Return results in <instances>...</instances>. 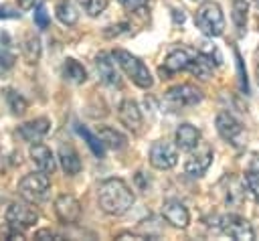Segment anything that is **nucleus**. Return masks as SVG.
<instances>
[{
	"label": "nucleus",
	"instance_id": "nucleus-8",
	"mask_svg": "<svg viewBox=\"0 0 259 241\" xmlns=\"http://www.w3.org/2000/svg\"><path fill=\"white\" fill-rule=\"evenodd\" d=\"M210 164H212V148L208 144H198L196 148L190 150V156L184 162V172L192 178H198L208 170Z\"/></svg>",
	"mask_w": 259,
	"mask_h": 241
},
{
	"label": "nucleus",
	"instance_id": "nucleus-31",
	"mask_svg": "<svg viewBox=\"0 0 259 241\" xmlns=\"http://www.w3.org/2000/svg\"><path fill=\"white\" fill-rule=\"evenodd\" d=\"M34 239H38V241H61L63 235L57 233V231H51V229H40V231L34 233Z\"/></svg>",
	"mask_w": 259,
	"mask_h": 241
},
{
	"label": "nucleus",
	"instance_id": "nucleus-4",
	"mask_svg": "<svg viewBox=\"0 0 259 241\" xmlns=\"http://www.w3.org/2000/svg\"><path fill=\"white\" fill-rule=\"evenodd\" d=\"M51 192V180L45 172H30L18 182V194L28 203H42Z\"/></svg>",
	"mask_w": 259,
	"mask_h": 241
},
{
	"label": "nucleus",
	"instance_id": "nucleus-19",
	"mask_svg": "<svg viewBox=\"0 0 259 241\" xmlns=\"http://www.w3.org/2000/svg\"><path fill=\"white\" fill-rule=\"evenodd\" d=\"M243 188L247 190V194L259 203V154H253L251 156V162H249V168L243 176Z\"/></svg>",
	"mask_w": 259,
	"mask_h": 241
},
{
	"label": "nucleus",
	"instance_id": "nucleus-26",
	"mask_svg": "<svg viewBox=\"0 0 259 241\" xmlns=\"http://www.w3.org/2000/svg\"><path fill=\"white\" fill-rule=\"evenodd\" d=\"M40 51H42V47H40V41H38V36H26V41H24V45H22V55H24V59L28 61V63H36L38 59H40Z\"/></svg>",
	"mask_w": 259,
	"mask_h": 241
},
{
	"label": "nucleus",
	"instance_id": "nucleus-30",
	"mask_svg": "<svg viewBox=\"0 0 259 241\" xmlns=\"http://www.w3.org/2000/svg\"><path fill=\"white\" fill-rule=\"evenodd\" d=\"M49 22H51V18H49L47 8H45L42 4H38V6H36V10H34V24H36L38 28H47V26H49Z\"/></svg>",
	"mask_w": 259,
	"mask_h": 241
},
{
	"label": "nucleus",
	"instance_id": "nucleus-1",
	"mask_svg": "<svg viewBox=\"0 0 259 241\" xmlns=\"http://www.w3.org/2000/svg\"><path fill=\"white\" fill-rule=\"evenodd\" d=\"M97 200L107 215H123L134 205V192L121 178H105L97 188Z\"/></svg>",
	"mask_w": 259,
	"mask_h": 241
},
{
	"label": "nucleus",
	"instance_id": "nucleus-2",
	"mask_svg": "<svg viewBox=\"0 0 259 241\" xmlns=\"http://www.w3.org/2000/svg\"><path fill=\"white\" fill-rule=\"evenodd\" d=\"M111 55H113V59L117 61V65L121 67V71H123L138 87H142V89H150V87H152V83H154L152 73H150V69H148L138 57H134L132 53H127V51H123V49H115Z\"/></svg>",
	"mask_w": 259,
	"mask_h": 241
},
{
	"label": "nucleus",
	"instance_id": "nucleus-7",
	"mask_svg": "<svg viewBox=\"0 0 259 241\" xmlns=\"http://www.w3.org/2000/svg\"><path fill=\"white\" fill-rule=\"evenodd\" d=\"M178 162V146L166 142V140H158L150 146V164L158 170H170L172 166H176Z\"/></svg>",
	"mask_w": 259,
	"mask_h": 241
},
{
	"label": "nucleus",
	"instance_id": "nucleus-15",
	"mask_svg": "<svg viewBox=\"0 0 259 241\" xmlns=\"http://www.w3.org/2000/svg\"><path fill=\"white\" fill-rule=\"evenodd\" d=\"M111 59H113V55L109 57V55L101 53V55L95 59V67H97L99 79H101L105 85H109V87H119V85H121V77H119V71H117V67H115L117 61H111Z\"/></svg>",
	"mask_w": 259,
	"mask_h": 241
},
{
	"label": "nucleus",
	"instance_id": "nucleus-9",
	"mask_svg": "<svg viewBox=\"0 0 259 241\" xmlns=\"http://www.w3.org/2000/svg\"><path fill=\"white\" fill-rule=\"evenodd\" d=\"M219 227L231 239H237V241H251V239H255V231H253L251 223L247 219L239 217V215H225V217H221Z\"/></svg>",
	"mask_w": 259,
	"mask_h": 241
},
{
	"label": "nucleus",
	"instance_id": "nucleus-22",
	"mask_svg": "<svg viewBox=\"0 0 259 241\" xmlns=\"http://www.w3.org/2000/svg\"><path fill=\"white\" fill-rule=\"evenodd\" d=\"M186 71H190V73L196 75L198 79H208L210 73H212V61H210L208 57H204L202 53H196V55L192 57V61H190V65H188Z\"/></svg>",
	"mask_w": 259,
	"mask_h": 241
},
{
	"label": "nucleus",
	"instance_id": "nucleus-18",
	"mask_svg": "<svg viewBox=\"0 0 259 241\" xmlns=\"http://www.w3.org/2000/svg\"><path fill=\"white\" fill-rule=\"evenodd\" d=\"M174 140H176V146L180 150H186L190 152L192 148H196L200 144V132L198 128L190 126V124H180L176 128V134H174Z\"/></svg>",
	"mask_w": 259,
	"mask_h": 241
},
{
	"label": "nucleus",
	"instance_id": "nucleus-25",
	"mask_svg": "<svg viewBox=\"0 0 259 241\" xmlns=\"http://www.w3.org/2000/svg\"><path fill=\"white\" fill-rule=\"evenodd\" d=\"M75 130H77V134L87 142V146L91 148V152H93L97 158H103V142L99 140V136H97V134H91L85 126H79V124L75 126Z\"/></svg>",
	"mask_w": 259,
	"mask_h": 241
},
{
	"label": "nucleus",
	"instance_id": "nucleus-33",
	"mask_svg": "<svg viewBox=\"0 0 259 241\" xmlns=\"http://www.w3.org/2000/svg\"><path fill=\"white\" fill-rule=\"evenodd\" d=\"M12 67V57L6 53H0V77L8 73V69Z\"/></svg>",
	"mask_w": 259,
	"mask_h": 241
},
{
	"label": "nucleus",
	"instance_id": "nucleus-11",
	"mask_svg": "<svg viewBox=\"0 0 259 241\" xmlns=\"http://www.w3.org/2000/svg\"><path fill=\"white\" fill-rule=\"evenodd\" d=\"M194 55L196 53H192L188 49H174L172 53H168V57L164 59V65L160 67L162 79H166V77H170V75H174L178 71L188 69V65H190V61H192Z\"/></svg>",
	"mask_w": 259,
	"mask_h": 241
},
{
	"label": "nucleus",
	"instance_id": "nucleus-37",
	"mask_svg": "<svg viewBox=\"0 0 259 241\" xmlns=\"http://www.w3.org/2000/svg\"><path fill=\"white\" fill-rule=\"evenodd\" d=\"M257 75H259V65H257Z\"/></svg>",
	"mask_w": 259,
	"mask_h": 241
},
{
	"label": "nucleus",
	"instance_id": "nucleus-35",
	"mask_svg": "<svg viewBox=\"0 0 259 241\" xmlns=\"http://www.w3.org/2000/svg\"><path fill=\"white\" fill-rule=\"evenodd\" d=\"M34 2H36V0H18V6H20L22 10H30V8L34 6Z\"/></svg>",
	"mask_w": 259,
	"mask_h": 241
},
{
	"label": "nucleus",
	"instance_id": "nucleus-10",
	"mask_svg": "<svg viewBox=\"0 0 259 241\" xmlns=\"http://www.w3.org/2000/svg\"><path fill=\"white\" fill-rule=\"evenodd\" d=\"M6 223L18 229H28L38 221V213L30 207V203H12L6 209Z\"/></svg>",
	"mask_w": 259,
	"mask_h": 241
},
{
	"label": "nucleus",
	"instance_id": "nucleus-14",
	"mask_svg": "<svg viewBox=\"0 0 259 241\" xmlns=\"http://www.w3.org/2000/svg\"><path fill=\"white\" fill-rule=\"evenodd\" d=\"M49 130H51V122H49L47 117H36V119H30V122L18 126L16 134H18L24 142L34 144V142H40V140L49 134Z\"/></svg>",
	"mask_w": 259,
	"mask_h": 241
},
{
	"label": "nucleus",
	"instance_id": "nucleus-17",
	"mask_svg": "<svg viewBox=\"0 0 259 241\" xmlns=\"http://www.w3.org/2000/svg\"><path fill=\"white\" fill-rule=\"evenodd\" d=\"M30 158H32L34 166H36L40 172H45V174H53L55 168H57L55 156H53V152H51L45 144L34 142V144L30 146Z\"/></svg>",
	"mask_w": 259,
	"mask_h": 241
},
{
	"label": "nucleus",
	"instance_id": "nucleus-12",
	"mask_svg": "<svg viewBox=\"0 0 259 241\" xmlns=\"http://www.w3.org/2000/svg\"><path fill=\"white\" fill-rule=\"evenodd\" d=\"M162 215H164V219H166L172 227H178V229H186L188 223H190V213H188V209H186L180 200H176V198L164 200V205H162Z\"/></svg>",
	"mask_w": 259,
	"mask_h": 241
},
{
	"label": "nucleus",
	"instance_id": "nucleus-32",
	"mask_svg": "<svg viewBox=\"0 0 259 241\" xmlns=\"http://www.w3.org/2000/svg\"><path fill=\"white\" fill-rule=\"evenodd\" d=\"M119 4L123 8H127V10H140V8H144L148 4V0H119Z\"/></svg>",
	"mask_w": 259,
	"mask_h": 241
},
{
	"label": "nucleus",
	"instance_id": "nucleus-6",
	"mask_svg": "<svg viewBox=\"0 0 259 241\" xmlns=\"http://www.w3.org/2000/svg\"><path fill=\"white\" fill-rule=\"evenodd\" d=\"M164 101L174 107V109H180V107H190V105H196L202 101V91L190 83H182V85H174L166 91L164 95Z\"/></svg>",
	"mask_w": 259,
	"mask_h": 241
},
{
	"label": "nucleus",
	"instance_id": "nucleus-24",
	"mask_svg": "<svg viewBox=\"0 0 259 241\" xmlns=\"http://www.w3.org/2000/svg\"><path fill=\"white\" fill-rule=\"evenodd\" d=\"M55 12H57V18L63 24H67V26H73L79 20V12H77V8H75V4L71 0H61L57 4V10Z\"/></svg>",
	"mask_w": 259,
	"mask_h": 241
},
{
	"label": "nucleus",
	"instance_id": "nucleus-36",
	"mask_svg": "<svg viewBox=\"0 0 259 241\" xmlns=\"http://www.w3.org/2000/svg\"><path fill=\"white\" fill-rule=\"evenodd\" d=\"M253 2H255V6H257V8H259V0H253Z\"/></svg>",
	"mask_w": 259,
	"mask_h": 241
},
{
	"label": "nucleus",
	"instance_id": "nucleus-21",
	"mask_svg": "<svg viewBox=\"0 0 259 241\" xmlns=\"http://www.w3.org/2000/svg\"><path fill=\"white\" fill-rule=\"evenodd\" d=\"M97 136H99V140L103 142V146H107V148H111V150H121V148H125V144H127V138H125L121 132H117L115 128H109V126H101V128L97 130Z\"/></svg>",
	"mask_w": 259,
	"mask_h": 241
},
{
	"label": "nucleus",
	"instance_id": "nucleus-27",
	"mask_svg": "<svg viewBox=\"0 0 259 241\" xmlns=\"http://www.w3.org/2000/svg\"><path fill=\"white\" fill-rule=\"evenodd\" d=\"M6 103H8V107L14 115H22L28 107V101L14 89H6Z\"/></svg>",
	"mask_w": 259,
	"mask_h": 241
},
{
	"label": "nucleus",
	"instance_id": "nucleus-34",
	"mask_svg": "<svg viewBox=\"0 0 259 241\" xmlns=\"http://www.w3.org/2000/svg\"><path fill=\"white\" fill-rule=\"evenodd\" d=\"M18 16H20V12H16V10L8 8V6L0 8V18H18Z\"/></svg>",
	"mask_w": 259,
	"mask_h": 241
},
{
	"label": "nucleus",
	"instance_id": "nucleus-5",
	"mask_svg": "<svg viewBox=\"0 0 259 241\" xmlns=\"http://www.w3.org/2000/svg\"><path fill=\"white\" fill-rule=\"evenodd\" d=\"M214 126H217L219 136L223 140H227L229 144H233L235 148H241L245 144V138H247L245 130H243L241 122L235 115H231L229 111H221L217 115V119H214Z\"/></svg>",
	"mask_w": 259,
	"mask_h": 241
},
{
	"label": "nucleus",
	"instance_id": "nucleus-23",
	"mask_svg": "<svg viewBox=\"0 0 259 241\" xmlns=\"http://www.w3.org/2000/svg\"><path fill=\"white\" fill-rule=\"evenodd\" d=\"M63 77L67 79V81H71V83H83L85 79H87V71H85V67L79 63V61H75V59H67L65 63H63Z\"/></svg>",
	"mask_w": 259,
	"mask_h": 241
},
{
	"label": "nucleus",
	"instance_id": "nucleus-20",
	"mask_svg": "<svg viewBox=\"0 0 259 241\" xmlns=\"http://www.w3.org/2000/svg\"><path fill=\"white\" fill-rule=\"evenodd\" d=\"M59 162H61V168L65 170V174H69V176L79 174L81 172V166H83L79 154L71 146H61V150H59Z\"/></svg>",
	"mask_w": 259,
	"mask_h": 241
},
{
	"label": "nucleus",
	"instance_id": "nucleus-13",
	"mask_svg": "<svg viewBox=\"0 0 259 241\" xmlns=\"http://www.w3.org/2000/svg\"><path fill=\"white\" fill-rule=\"evenodd\" d=\"M55 213L63 223H77L81 217V205L73 194H59L55 200Z\"/></svg>",
	"mask_w": 259,
	"mask_h": 241
},
{
	"label": "nucleus",
	"instance_id": "nucleus-28",
	"mask_svg": "<svg viewBox=\"0 0 259 241\" xmlns=\"http://www.w3.org/2000/svg\"><path fill=\"white\" fill-rule=\"evenodd\" d=\"M247 2L245 0H233V22L237 26L239 32L245 30V24H247Z\"/></svg>",
	"mask_w": 259,
	"mask_h": 241
},
{
	"label": "nucleus",
	"instance_id": "nucleus-16",
	"mask_svg": "<svg viewBox=\"0 0 259 241\" xmlns=\"http://www.w3.org/2000/svg\"><path fill=\"white\" fill-rule=\"evenodd\" d=\"M117 117H119V122H121L127 130L140 132V128H142V111H140V107H138L136 101L123 99V101L119 103V107H117Z\"/></svg>",
	"mask_w": 259,
	"mask_h": 241
},
{
	"label": "nucleus",
	"instance_id": "nucleus-3",
	"mask_svg": "<svg viewBox=\"0 0 259 241\" xmlns=\"http://www.w3.org/2000/svg\"><path fill=\"white\" fill-rule=\"evenodd\" d=\"M194 24L206 36H221L225 30V16L221 6L217 2H204L194 14Z\"/></svg>",
	"mask_w": 259,
	"mask_h": 241
},
{
	"label": "nucleus",
	"instance_id": "nucleus-29",
	"mask_svg": "<svg viewBox=\"0 0 259 241\" xmlns=\"http://www.w3.org/2000/svg\"><path fill=\"white\" fill-rule=\"evenodd\" d=\"M79 4L89 16H99L107 8V0H79Z\"/></svg>",
	"mask_w": 259,
	"mask_h": 241
}]
</instances>
